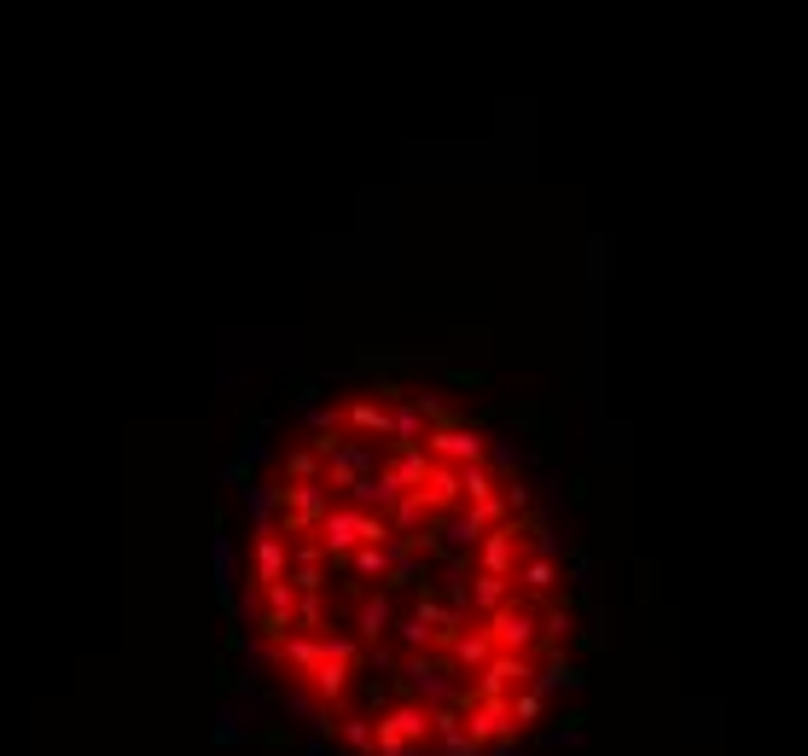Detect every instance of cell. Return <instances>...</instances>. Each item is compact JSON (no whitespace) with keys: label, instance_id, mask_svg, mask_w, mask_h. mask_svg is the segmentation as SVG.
Listing matches in <instances>:
<instances>
[{"label":"cell","instance_id":"17","mask_svg":"<svg viewBox=\"0 0 808 756\" xmlns=\"http://www.w3.org/2000/svg\"><path fill=\"white\" fill-rule=\"evenodd\" d=\"M297 634H326V599H297Z\"/></svg>","mask_w":808,"mask_h":756},{"label":"cell","instance_id":"8","mask_svg":"<svg viewBox=\"0 0 808 756\" xmlns=\"http://www.w3.org/2000/svg\"><path fill=\"white\" fill-rule=\"evenodd\" d=\"M542 658H547V664L535 669V693H552V686H576V693H582V686H587V676H582V669L564 658L559 646H552V652H542Z\"/></svg>","mask_w":808,"mask_h":756},{"label":"cell","instance_id":"12","mask_svg":"<svg viewBox=\"0 0 808 756\" xmlns=\"http://www.w3.org/2000/svg\"><path fill=\"white\" fill-rule=\"evenodd\" d=\"M338 745H349L356 756H378V728H373V716L344 710V733H338Z\"/></svg>","mask_w":808,"mask_h":756},{"label":"cell","instance_id":"3","mask_svg":"<svg viewBox=\"0 0 808 756\" xmlns=\"http://www.w3.org/2000/svg\"><path fill=\"white\" fill-rule=\"evenodd\" d=\"M361 524H366V512H356V507H332L326 512V524H320V535H314V542L326 547V565H349L366 547Z\"/></svg>","mask_w":808,"mask_h":756},{"label":"cell","instance_id":"22","mask_svg":"<svg viewBox=\"0 0 808 756\" xmlns=\"http://www.w3.org/2000/svg\"><path fill=\"white\" fill-rule=\"evenodd\" d=\"M564 577H570V582H576V587L587 582V553H570V565H564Z\"/></svg>","mask_w":808,"mask_h":756},{"label":"cell","instance_id":"5","mask_svg":"<svg viewBox=\"0 0 808 756\" xmlns=\"http://www.w3.org/2000/svg\"><path fill=\"white\" fill-rule=\"evenodd\" d=\"M291 577V542L285 535H257V570H250V587H274Z\"/></svg>","mask_w":808,"mask_h":756},{"label":"cell","instance_id":"19","mask_svg":"<svg viewBox=\"0 0 808 756\" xmlns=\"http://www.w3.org/2000/svg\"><path fill=\"white\" fill-rule=\"evenodd\" d=\"M227 483H239V489L250 495V489H257V466H250V460H233V466H227Z\"/></svg>","mask_w":808,"mask_h":756},{"label":"cell","instance_id":"9","mask_svg":"<svg viewBox=\"0 0 808 756\" xmlns=\"http://www.w3.org/2000/svg\"><path fill=\"white\" fill-rule=\"evenodd\" d=\"M552 582H559L552 559H524V570H518V594L535 605H552Z\"/></svg>","mask_w":808,"mask_h":756},{"label":"cell","instance_id":"16","mask_svg":"<svg viewBox=\"0 0 808 756\" xmlns=\"http://www.w3.org/2000/svg\"><path fill=\"white\" fill-rule=\"evenodd\" d=\"M373 728H378V756H419L408 739L396 733V721H390V716H373Z\"/></svg>","mask_w":808,"mask_h":756},{"label":"cell","instance_id":"20","mask_svg":"<svg viewBox=\"0 0 808 756\" xmlns=\"http://www.w3.org/2000/svg\"><path fill=\"white\" fill-rule=\"evenodd\" d=\"M448 384H460V391H477V384H483V367H453Z\"/></svg>","mask_w":808,"mask_h":756},{"label":"cell","instance_id":"10","mask_svg":"<svg viewBox=\"0 0 808 756\" xmlns=\"http://www.w3.org/2000/svg\"><path fill=\"white\" fill-rule=\"evenodd\" d=\"M279 483H326V460L314 448H291L279 460Z\"/></svg>","mask_w":808,"mask_h":756},{"label":"cell","instance_id":"14","mask_svg":"<svg viewBox=\"0 0 808 756\" xmlns=\"http://www.w3.org/2000/svg\"><path fill=\"white\" fill-rule=\"evenodd\" d=\"M547 710V693H535V686H518L512 693V728H535Z\"/></svg>","mask_w":808,"mask_h":756},{"label":"cell","instance_id":"7","mask_svg":"<svg viewBox=\"0 0 808 756\" xmlns=\"http://www.w3.org/2000/svg\"><path fill=\"white\" fill-rule=\"evenodd\" d=\"M384 634H390V594H366V599L356 605V641H361L366 652H378Z\"/></svg>","mask_w":808,"mask_h":756},{"label":"cell","instance_id":"15","mask_svg":"<svg viewBox=\"0 0 808 756\" xmlns=\"http://www.w3.org/2000/svg\"><path fill=\"white\" fill-rule=\"evenodd\" d=\"M518 466H524V454L512 448V436H489V472H495V478H500V472L512 478Z\"/></svg>","mask_w":808,"mask_h":756},{"label":"cell","instance_id":"21","mask_svg":"<svg viewBox=\"0 0 808 756\" xmlns=\"http://www.w3.org/2000/svg\"><path fill=\"white\" fill-rule=\"evenodd\" d=\"M245 728H239V716H222V728H215V745H233Z\"/></svg>","mask_w":808,"mask_h":756},{"label":"cell","instance_id":"2","mask_svg":"<svg viewBox=\"0 0 808 756\" xmlns=\"http://www.w3.org/2000/svg\"><path fill=\"white\" fill-rule=\"evenodd\" d=\"M471 565L483 570V577H512L518 582V570H524V530L518 524H500L483 535V547L471 553Z\"/></svg>","mask_w":808,"mask_h":756},{"label":"cell","instance_id":"18","mask_svg":"<svg viewBox=\"0 0 808 756\" xmlns=\"http://www.w3.org/2000/svg\"><path fill=\"white\" fill-rule=\"evenodd\" d=\"M257 745H268V751H291V745H297V733H291V728H279V721H268V728H257Z\"/></svg>","mask_w":808,"mask_h":756},{"label":"cell","instance_id":"13","mask_svg":"<svg viewBox=\"0 0 808 756\" xmlns=\"http://www.w3.org/2000/svg\"><path fill=\"white\" fill-rule=\"evenodd\" d=\"M460 489H465V507H489V500L500 495V478L489 472V466H465Z\"/></svg>","mask_w":808,"mask_h":756},{"label":"cell","instance_id":"4","mask_svg":"<svg viewBox=\"0 0 808 756\" xmlns=\"http://www.w3.org/2000/svg\"><path fill=\"white\" fill-rule=\"evenodd\" d=\"M425 454L436 466H460V472H465V466H489V436H483L477 425H471V431H431Z\"/></svg>","mask_w":808,"mask_h":756},{"label":"cell","instance_id":"1","mask_svg":"<svg viewBox=\"0 0 808 756\" xmlns=\"http://www.w3.org/2000/svg\"><path fill=\"white\" fill-rule=\"evenodd\" d=\"M483 629H489L495 652H512V658H535V652H542V605L518 594L512 605H500V611H495Z\"/></svg>","mask_w":808,"mask_h":756},{"label":"cell","instance_id":"6","mask_svg":"<svg viewBox=\"0 0 808 756\" xmlns=\"http://www.w3.org/2000/svg\"><path fill=\"white\" fill-rule=\"evenodd\" d=\"M448 658H453V669H460V676H483V669L495 664V641H489V629H483V623H471V629L460 634V641H453Z\"/></svg>","mask_w":808,"mask_h":756},{"label":"cell","instance_id":"11","mask_svg":"<svg viewBox=\"0 0 808 756\" xmlns=\"http://www.w3.org/2000/svg\"><path fill=\"white\" fill-rule=\"evenodd\" d=\"M401 559V553H396V542L390 547H361L356 553V559H349V577H356V582H384V577H390V565Z\"/></svg>","mask_w":808,"mask_h":756}]
</instances>
